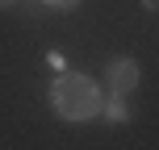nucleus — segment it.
<instances>
[{
    "label": "nucleus",
    "mask_w": 159,
    "mask_h": 150,
    "mask_svg": "<svg viewBox=\"0 0 159 150\" xmlns=\"http://www.w3.org/2000/svg\"><path fill=\"white\" fill-rule=\"evenodd\" d=\"M38 4L55 8V13H71V8H80V0H38Z\"/></svg>",
    "instance_id": "4"
},
{
    "label": "nucleus",
    "mask_w": 159,
    "mask_h": 150,
    "mask_svg": "<svg viewBox=\"0 0 159 150\" xmlns=\"http://www.w3.org/2000/svg\"><path fill=\"white\" fill-rule=\"evenodd\" d=\"M105 79H109L113 96H126V92H134V88L143 84V67H138V58L117 54V58H109V63H105Z\"/></svg>",
    "instance_id": "2"
},
{
    "label": "nucleus",
    "mask_w": 159,
    "mask_h": 150,
    "mask_svg": "<svg viewBox=\"0 0 159 150\" xmlns=\"http://www.w3.org/2000/svg\"><path fill=\"white\" fill-rule=\"evenodd\" d=\"M143 8L147 13H159V0H143Z\"/></svg>",
    "instance_id": "5"
},
{
    "label": "nucleus",
    "mask_w": 159,
    "mask_h": 150,
    "mask_svg": "<svg viewBox=\"0 0 159 150\" xmlns=\"http://www.w3.org/2000/svg\"><path fill=\"white\" fill-rule=\"evenodd\" d=\"M101 117L109 121V125H126V121L134 117V109H130L121 96H109V100H105V109H101Z\"/></svg>",
    "instance_id": "3"
},
{
    "label": "nucleus",
    "mask_w": 159,
    "mask_h": 150,
    "mask_svg": "<svg viewBox=\"0 0 159 150\" xmlns=\"http://www.w3.org/2000/svg\"><path fill=\"white\" fill-rule=\"evenodd\" d=\"M50 104H55V113L63 121H92V117H101L105 96H101V88L92 84V75L63 71L50 84Z\"/></svg>",
    "instance_id": "1"
},
{
    "label": "nucleus",
    "mask_w": 159,
    "mask_h": 150,
    "mask_svg": "<svg viewBox=\"0 0 159 150\" xmlns=\"http://www.w3.org/2000/svg\"><path fill=\"white\" fill-rule=\"evenodd\" d=\"M4 4H13V0H0V8H4Z\"/></svg>",
    "instance_id": "6"
}]
</instances>
